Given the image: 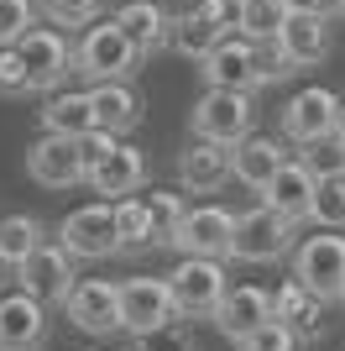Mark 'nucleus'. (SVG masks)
I'll use <instances>...</instances> for the list:
<instances>
[{
  "label": "nucleus",
  "mask_w": 345,
  "mask_h": 351,
  "mask_svg": "<svg viewBox=\"0 0 345 351\" xmlns=\"http://www.w3.org/2000/svg\"><path fill=\"white\" fill-rule=\"evenodd\" d=\"M146 184V158H142V147H131V142H115V152L105 162H94L89 168V189L94 194H136Z\"/></svg>",
  "instance_id": "nucleus-22"
},
{
  "label": "nucleus",
  "mask_w": 345,
  "mask_h": 351,
  "mask_svg": "<svg viewBox=\"0 0 345 351\" xmlns=\"http://www.w3.org/2000/svg\"><path fill=\"white\" fill-rule=\"evenodd\" d=\"M293 278H303L324 304H340L345 299V236L335 231L303 236L293 247Z\"/></svg>",
  "instance_id": "nucleus-5"
},
{
  "label": "nucleus",
  "mask_w": 345,
  "mask_h": 351,
  "mask_svg": "<svg viewBox=\"0 0 345 351\" xmlns=\"http://www.w3.org/2000/svg\"><path fill=\"white\" fill-rule=\"evenodd\" d=\"M27 173L31 184L42 189H73V184H89V162H84V142L79 136H37L27 147Z\"/></svg>",
  "instance_id": "nucleus-6"
},
{
  "label": "nucleus",
  "mask_w": 345,
  "mask_h": 351,
  "mask_svg": "<svg viewBox=\"0 0 345 351\" xmlns=\"http://www.w3.org/2000/svg\"><path fill=\"white\" fill-rule=\"evenodd\" d=\"M94 110H100V132L126 136L142 121V95L131 89V79H110V84H94Z\"/></svg>",
  "instance_id": "nucleus-25"
},
{
  "label": "nucleus",
  "mask_w": 345,
  "mask_h": 351,
  "mask_svg": "<svg viewBox=\"0 0 345 351\" xmlns=\"http://www.w3.org/2000/svg\"><path fill=\"white\" fill-rule=\"evenodd\" d=\"M303 162L314 168V178L345 173V132H330V136H319V142H309L303 147Z\"/></svg>",
  "instance_id": "nucleus-31"
},
{
  "label": "nucleus",
  "mask_w": 345,
  "mask_h": 351,
  "mask_svg": "<svg viewBox=\"0 0 345 351\" xmlns=\"http://www.w3.org/2000/svg\"><path fill=\"white\" fill-rule=\"evenodd\" d=\"M53 336V304L16 289L0 293V351H42Z\"/></svg>",
  "instance_id": "nucleus-9"
},
{
  "label": "nucleus",
  "mask_w": 345,
  "mask_h": 351,
  "mask_svg": "<svg viewBox=\"0 0 345 351\" xmlns=\"http://www.w3.org/2000/svg\"><path fill=\"white\" fill-rule=\"evenodd\" d=\"M283 162H288V152H283L277 136H246V142H235V178H241L246 189H257V194L277 178Z\"/></svg>",
  "instance_id": "nucleus-23"
},
{
  "label": "nucleus",
  "mask_w": 345,
  "mask_h": 351,
  "mask_svg": "<svg viewBox=\"0 0 345 351\" xmlns=\"http://www.w3.org/2000/svg\"><path fill=\"white\" fill-rule=\"evenodd\" d=\"M293 226L298 220H288L283 210H272L261 199L257 210L235 215V247H230V257L235 263H277V257H293Z\"/></svg>",
  "instance_id": "nucleus-4"
},
{
  "label": "nucleus",
  "mask_w": 345,
  "mask_h": 351,
  "mask_svg": "<svg viewBox=\"0 0 345 351\" xmlns=\"http://www.w3.org/2000/svg\"><path fill=\"white\" fill-rule=\"evenodd\" d=\"M288 0H241V37L251 43H277V32L288 21Z\"/></svg>",
  "instance_id": "nucleus-28"
},
{
  "label": "nucleus",
  "mask_w": 345,
  "mask_h": 351,
  "mask_svg": "<svg viewBox=\"0 0 345 351\" xmlns=\"http://www.w3.org/2000/svg\"><path fill=\"white\" fill-rule=\"evenodd\" d=\"M235 178V147L209 142V136H194L178 158V184L183 194H215Z\"/></svg>",
  "instance_id": "nucleus-14"
},
{
  "label": "nucleus",
  "mask_w": 345,
  "mask_h": 351,
  "mask_svg": "<svg viewBox=\"0 0 345 351\" xmlns=\"http://www.w3.org/2000/svg\"><path fill=\"white\" fill-rule=\"evenodd\" d=\"M277 309H272V293L267 289H251V283H241V289H230L225 293V304H220V336L225 341H246L251 330H261V325L272 320Z\"/></svg>",
  "instance_id": "nucleus-19"
},
{
  "label": "nucleus",
  "mask_w": 345,
  "mask_h": 351,
  "mask_svg": "<svg viewBox=\"0 0 345 351\" xmlns=\"http://www.w3.org/2000/svg\"><path fill=\"white\" fill-rule=\"evenodd\" d=\"M272 309H277V320L293 325L303 341H314V336H319V325H324V315H319V309H324V299H319V293L309 289L303 278H288L283 289L272 293Z\"/></svg>",
  "instance_id": "nucleus-24"
},
{
  "label": "nucleus",
  "mask_w": 345,
  "mask_h": 351,
  "mask_svg": "<svg viewBox=\"0 0 345 351\" xmlns=\"http://www.w3.org/2000/svg\"><path fill=\"white\" fill-rule=\"evenodd\" d=\"M168 283H172V299H178L183 320H220V304L230 293L225 257H183L168 273Z\"/></svg>",
  "instance_id": "nucleus-1"
},
{
  "label": "nucleus",
  "mask_w": 345,
  "mask_h": 351,
  "mask_svg": "<svg viewBox=\"0 0 345 351\" xmlns=\"http://www.w3.org/2000/svg\"><path fill=\"white\" fill-rule=\"evenodd\" d=\"M288 11H309V16H335L340 0H288Z\"/></svg>",
  "instance_id": "nucleus-38"
},
{
  "label": "nucleus",
  "mask_w": 345,
  "mask_h": 351,
  "mask_svg": "<svg viewBox=\"0 0 345 351\" xmlns=\"http://www.w3.org/2000/svg\"><path fill=\"white\" fill-rule=\"evenodd\" d=\"M73 263H79V257H73L63 241H42L27 263L16 267V283H21L27 293H37L42 304H58V309H63V304H68V293H73V283H79Z\"/></svg>",
  "instance_id": "nucleus-8"
},
{
  "label": "nucleus",
  "mask_w": 345,
  "mask_h": 351,
  "mask_svg": "<svg viewBox=\"0 0 345 351\" xmlns=\"http://www.w3.org/2000/svg\"><path fill=\"white\" fill-rule=\"evenodd\" d=\"M58 241H63L73 257H84V263L115 257V252H120L115 205H84V210H73V215H63V226H58Z\"/></svg>",
  "instance_id": "nucleus-12"
},
{
  "label": "nucleus",
  "mask_w": 345,
  "mask_h": 351,
  "mask_svg": "<svg viewBox=\"0 0 345 351\" xmlns=\"http://www.w3.org/2000/svg\"><path fill=\"white\" fill-rule=\"evenodd\" d=\"M63 315H68L84 336H110V330H120V283L79 278L73 293H68V304H63Z\"/></svg>",
  "instance_id": "nucleus-15"
},
{
  "label": "nucleus",
  "mask_w": 345,
  "mask_h": 351,
  "mask_svg": "<svg viewBox=\"0 0 345 351\" xmlns=\"http://www.w3.org/2000/svg\"><path fill=\"white\" fill-rule=\"evenodd\" d=\"M0 283H5V257H0Z\"/></svg>",
  "instance_id": "nucleus-39"
},
{
  "label": "nucleus",
  "mask_w": 345,
  "mask_h": 351,
  "mask_svg": "<svg viewBox=\"0 0 345 351\" xmlns=\"http://www.w3.org/2000/svg\"><path fill=\"white\" fill-rule=\"evenodd\" d=\"M172 247L183 252V257H230V247H235V215L220 210V205L188 210Z\"/></svg>",
  "instance_id": "nucleus-16"
},
{
  "label": "nucleus",
  "mask_w": 345,
  "mask_h": 351,
  "mask_svg": "<svg viewBox=\"0 0 345 351\" xmlns=\"http://www.w3.org/2000/svg\"><path fill=\"white\" fill-rule=\"evenodd\" d=\"M115 231H120V252H146L152 247V215L146 199H115Z\"/></svg>",
  "instance_id": "nucleus-29"
},
{
  "label": "nucleus",
  "mask_w": 345,
  "mask_h": 351,
  "mask_svg": "<svg viewBox=\"0 0 345 351\" xmlns=\"http://www.w3.org/2000/svg\"><path fill=\"white\" fill-rule=\"evenodd\" d=\"M16 47H21V58H27V73H31V89H37V95H53V89H63L68 73H79L73 47L63 43L58 27H31Z\"/></svg>",
  "instance_id": "nucleus-13"
},
{
  "label": "nucleus",
  "mask_w": 345,
  "mask_h": 351,
  "mask_svg": "<svg viewBox=\"0 0 345 351\" xmlns=\"http://www.w3.org/2000/svg\"><path fill=\"white\" fill-rule=\"evenodd\" d=\"M199 79H204V89H257L261 84V43L230 32L215 53L199 58Z\"/></svg>",
  "instance_id": "nucleus-10"
},
{
  "label": "nucleus",
  "mask_w": 345,
  "mask_h": 351,
  "mask_svg": "<svg viewBox=\"0 0 345 351\" xmlns=\"http://www.w3.org/2000/svg\"><path fill=\"white\" fill-rule=\"evenodd\" d=\"M146 215H152V247H172V241H178V226H183V215H188V205L178 199V194H157V189H152Z\"/></svg>",
  "instance_id": "nucleus-30"
},
{
  "label": "nucleus",
  "mask_w": 345,
  "mask_h": 351,
  "mask_svg": "<svg viewBox=\"0 0 345 351\" xmlns=\"http://www.w3.org/2000/svg\"><path fill=\"white\" fill-rule=\"evenodd\" d=\"M340 110H345V100L330 95L324 84L298 89V95L283 105V136L293 147H309V142H319V136L340 132Z\"/></svg>",
  "instance_id": "nucleus-11"
},
{
  "label": "nucleus",
  "mask_w": 345,
  "mask_h": 351,
  "mask_svg": "<svg viewBox=\"0 0 345 351\" xmlns=\"http://www.w3.org/2000/svg\"><path fill=\"white\" fill-rule=\"evenodd\" d=\"M42 241H47V226L37 215H0V257H5V267H21Z\"/></svg>",
  "instance_id": "nucleus-27"
},
{
  "label": "nucleus",
  "mask_w": 345,
  "mask_h": 351,
  "mask_svg": "<svg viewBox=\"0 0 345 351\" xmlns=\"http://www.w3.org/2000/svg\"><path fill=\"white\" fill-rule=\"evenodd\" d=\"M230 32L225 27H215V21H209V16L199 11V5H194V11H183V16H172V53H183V58H194L199 63L204 53H215L220 43H225Z\"/></svg>",
  "instance_id": "nucleus-26"
},
{
  "label": "nucleus",
  "mask_w": 345,
  "mask_h": 351,
  "mask_svg": "<svg viewBox=\"0 0 345 351\" xmlns=\"http://www.w3.org/2000/svg\"><path fill=\"white\" fill-rule=\"evenodd\" d=\"M37 16H42L37 0H0V47H16L37 27Z\"/></svg>",
  "instance_id": "nucleus-33"
},
{
  "label": "nucleus",
  "mask_w": 345,
  "mask_h": 351,
  "mask_svg": "<svg viewBox=\"0 0 345 351\" xmlns=\"http://www.w3.org/2000/svg\"><path fill=\"white\" fill-rule=\"evenodd\" d=\"M115 351H142V346H115Z\"/></svg>",
  "instance_id": "nucleus-40"
},
{
  "label": "nucleus",
  "mask_w": 345,
  "mask_h": 351,
  "mask_svg": "<svg viewBox=\"0 0 345 351\" xmlns=\"http://www.w3.org/2000/svg\"><path fill=\"white\" fill-rule=\"evenodd\" d=\"M42 126L58 136H79L100 132V110H94V89H53L42 105Z\"/></svg>",
  "instance_id": "nucleus-18"
},
{
  "label": "nucleus",
  "mask_w": 345,
  "mask_h": 351,
  "mask_svg": "<svg viewBox=\"0 0 345 351\" xmlns=\"http://www.w3.org/2000/svg\"><path fill=\"white\" fill-rule=\"evenodd\" d=\"M340 16H345V0H340Z\"/></svg>",
  "instance_id": "nucleus-42"
},
{
  "label": "nucleus",
  "mask_w": 345,
  "mask_h": 351,
  "mask_svg": "<svg viewBox=\"0 0 345 351\" xmlns=\"http://www.w3.org/2000/svg\"><path fill=\"white\" fill-rule=\"evenodd\" d=\"M73 63H79V73L84 79H94V84H110V79H131V73L142 69V53H136V43L126 37V27L120 21H105V27H89L84 37H79V47H73Z\"/></svg>",
  "instance_id": "nucleus-2"
},
{
  "label": "nucleus",
  "mask_w": 345,
  "mask_h": 351,
  "mask_svg": "<svg viewBox=\"0 0 345 351\" xmlns=\"http://www.w3.org/2000/svg\"><path fill=\"white\" fill-rule=\"evenodd\" d=\"M136 341H142V351H194V336H188L178 320L162 325V330H152V336H136Z\"/></svg>",
  "instance_id": "nucleus-37"
},
{
  "label": "nucleus",
  "mask_w": 345,
  "mask_h": 351,
  "mask_svg": "<svg viewBox=\"0 0 345 351\" xmlns=\"http://www.w3.org/2000/svg\"><path fill=\"white\" fill-rule=\"evenodd\" d=\"M298 341H303L298 330H293V325H283V320L272 315L261 330H251L246 341H235V351H298Z\"/></svg>",
  "instance_id": "nucleus-35"
},
{
  "label": "nucleus",
  "mask_w": 345,
  "mask_h": 351,
  "mask_svg": "<svg viewBox=\"0 0 345 351\" xmlns=\"http://www.w3.org/2000/svg\"><path fill=\"white\" fill-rule=\"evenodd\" d=\"M340 304H345V299H340Z\"/></svg>",
  "instance_id": "nucleus-43"
},
{
  "label": "nucleus",
  "mask_w": 345,
  "mask_h": 351,
  "mask_svg": "<svg viewBox=\"0 0 345 351\" xmlns=\"http://www.w3.org/2000/svg\"><path fill=\"white\" fill-rule=\"evenodd\" d=\"M21 95H37L27 58H21V47H0V100H21Z\"/></svg>",
  "instance_id": "nucleus-36"
},
{
  "label": "nucleus",
  "mask_w": 345,
  "mask_h": 351,
  "mask_svg": "<svg viewBox=\"0 0 345 351\" xmlns=\"http://www.w3.org/2000/svg\"><path fill=\"white\" fill-rule=\"evenodd\" d=\"M340 132H345V110H340Z\"/></svg>",
  "instance_id": "nucleus-41"
},
{
  "label": "nucleus",
  "mask_w": 345,
  "mask_h": 351,
  "mask_svg": "<svg viewBox=\"0 0 345 351\" xmlns=\"http://www.w3.org/2000/svg\"><path fill=\"white\" fill-rule=\"evenodd\" d=\"M314 226L345 231V173L319 178V194H314Z\"/></svg>",
  "instance_id": "nucleus-32"
},
{
  "label": "nucleus",
  "mask_w": 345,
  "mask_h": 351,
  "mask_svg": "<svg viewBox=\"0 0 345 351\" xmlns=\"http://www.w3.org/2000/svg\"><path fill=\"white\" fill-rule=\"evenodd\" d=\"M115 21L126 27V37L136 43L142 58H152V53H162V47L172 43V16L162 11L157 0H126V5L115 11Z\"/></svg>",
  "instance_id": "nucleus-21"
},
{
  "label": "nucleus",
  "mask_w": 345,
  "mask_h": 351,
  "mask_svg": "<svg viewBox=\"0 0 345 351\" xmlns=\"http://www.w3.org/2000/svg\"><path fill=\"white\" fill-rule=\"evenodd\" d=\"M37 11L53 21V27H89L94 16L105 11V0H37Z\"/></svg>",
  "instance_id": "nucleus-34"
},
{
  "label": "nucleus",
  "mask_w": 345,
  "mask_h": 351,
  "mask_svg": "<svg viewBox=\"0 0 345 351\" xmlns=\"http://www.w3.org/2000/svg\"><path fill=\"white\" fill-rule=\"evenodd\" d=\"M314 194H319V178L314 168L303 158H288L283 168H277V178L261 189V199L272 210H283L288 220H314Z\"/></svg>",
  "instance_id": "nucleus-17"
},
{
  "label": "nucleus",
  "mask_w": 345,
  "mask_h": 351,
  "mask_svg": "<svg viewBox=\"0 0 345 351\" xmlns=\"http://www.w3.org/2000/svg\"><path fill=\"white\" fill-rule=\"evenodd\" d=\"M188 126H194V136L235 147L257 126V100H251V89H204L188 110Z\"/></svg>",
  "instance_id": "nucleus-3"
},
{
  "label": "nucleus",
  "mask_w": 345,
  "mask_h": 351,
  "mask_svg": "<svg viewBox=\"0 0 345 351\" xmlns=\"http://www.w3.org/2000/svg\"><path fill=\"white\" fill-rule=\"evenodd\" d=\"M277 47L288 53L293 69H314L324 53H330V16H309V11H293L277 32Z\"/></svg>",
  "instance_id": "nucleus-20"
},
{
  "label": "nucleus",
  "mask_w": 345,
  "mask_h": 351,
  "mask_svg": "<svg viewBox=\"0 0 345 351\" xmlns=\"http://www.w3.org/2000/svg\"><path fill=\"white\" fill-rule=\"evenodd\" d=\"M172 320H183V315H178V299H172L168 278H126L120 283V330L152 336V330H162Z\"/></svg>",
  "instance_id": "nucleus-7"
}]
</instances>
